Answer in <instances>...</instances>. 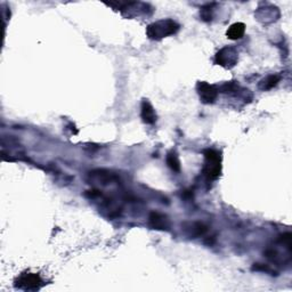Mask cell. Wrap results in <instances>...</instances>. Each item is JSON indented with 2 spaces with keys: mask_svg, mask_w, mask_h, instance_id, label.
<instances>
[{
  "mask_svg": "<svg viewBox=\"0 0 292 292\" xmlns=\"http://www.w3.org/2000/svg\"><path fill=\"white\" fill-rule=\"evenodd\" d=\"M89 176H91L92 181L97 182L102 185L111 184V182H115V179H117V177H115L112 172H110L108 170H103V169L102 170H94L89 172Z\"/></svg>",
  "mask_w": 292,
  "mask_h": 292,
  "instance_id": "cell-8",
  "label": "cell"
},
{
  "mask_svg": "<svg viewBox=\"0 0 292 292\" xmlns=\"http://www.w3.org/2000/svg\"><path fill=\"white\" fill-rule=\"evenodd\" d=\"M141 117L143 122L146 125H153L155 124V121H157V113H155V110L147 99H144V101L142 102Z\"/></svg>",
  "mask_w": 292,
  "mask_h": 292,
  "instance_id": "cell-6",
  "label": "cell"
},
{
  "mask_svg": "<svg viewBox=\"0 0 292 292\" xmlns=\"http://www.w3.org/2000/svg\"><path fill=\"white\" fill-rule=\"evenodd\" d=\"M179 28L181 26L174 19H160V21L153 22L150 25H147V28H146V36L151 40H161V39L167 38L169 36L177 33Z\"/></svg>",
  "mask_w": 292,
  "mask_h": 292,
  "instance_id": "cell-1",
  "label": "cell"
},
{
  "mask_svg": "<svg viewBox=\"0 0 292 292\" xmlns=\"http://www.w3.org/2000/svg\"><path fill=\"white\" fill-rule=\"evenodd\" d=\"M167 164L172 171L179 172L181 171V161H179L178 154L176 152L171 151L167 154Z\"/></svg>",
  "mask_w": 292,
  "mask_h": 292,
  "instance_id": "cell-11",
  "label": "cell"
},
{
  "mask_svg": "<svg viewBox=\"0 0 292 292\" xmlns=\"http://www.w3.org/2000/svg\"><path fill=\"white\" fill-rule=\"evenodd\" d=\"M204 167L203 175L208 181H215L220 176L221 172V157L218 151L208 148L203 152Z\"/></svg>",
  "mask_w": 292,
  "mask_h": 292,
  "instance_id": "cell-2",
  "label": "cell"
},
{
  "mask_svg": "<svg viewBox=\"0 0 292 292\" xmlns=\"http://www.w3.org/2000/svg\"><path fill=\"white\" fill-rule=\"evenodd\" d=\"M238 54L237 49L233 47H224L216 54L215 63L217 65L223 66L225 69H232L237 64Z\"/></svg>",
  "mask_w": 292,
  "mask_h": 292,
  "instance_id": "cell-3",
  "label": "cell"
},
{
  "mask_svg": "<svg viewBox=\"0 0 292 292\" xmlns=\"http://www.w3.org/2000/svg\"><path fill=\"white\" fill-rule=\"evenodd\" d=\"M212 7H214V4L205 5V6H203V7L201 8L200 16H201V18L203 19L204 22L211 21V18H212V12H214V9H212Z\"/></svg>",
  "mask_w": 292,
  "mask_h": 292,
  "instance_id": "cell-13",
  "label": "cell"
},
{
  "mask_svg": "<svg viewBox=\"0 0 292 292\" xmlns=\"http://www.w3.org/2000/svg\"><path fill=\"white\" fill-rule=\"evenodd\" d=\"M148 221H150L151 227L154 228V230L164 231L169 228V220L167 216L160 214V212H152L150 217H148Z\"/></svg>",
  "mask_w": 292,
  "mask_h": 292,
  "instance_id": "cell-7",
  "label": "cell"
},
{
  "mask_svg": "<svg viewBox=\"0 0 292 292\" xmlns=\"http://www.w3.org/2000/svg\"><path fill=\"white\" fill-rule=\"evenodd\" d=\"M186 228L190 231V235L192 237H200L208 231V227L202 223H192Z\"/></svg>",
  "mask_w": 292,
  "mask_h": 292,
  "instance_id": "cell-12",
  "label": "cell"
},
{
  "mask_svg": "<svg viewBox=\"0 0 292 292\" xmlns=\"http://www.w3.org/2000/svg\"><path fill=\"white\" fill-rule=\"evenodd\" d=\"M281 80V75L278 74H271L266 77L263 80L259 81V84H258V87H259L260 91H271V89H273L275 86H277L278 82Z\"/></svg>",
  "mask_w": 292,
  "mask_h": 292,
  "instance_id": "cell-10",
  "label": "cell"
},
{
  "mask_svg": "<svg viewBox=\"0 0 292 292\" xmlns=\"http://www.w3.org/2000/svg\"><path fill=\"white\" fill-rule=\"evenodd\" d=\"M197 91L201 102L204 104H211L218 97L219 89L214 85L208 84L205 81H199L197 85Z\"/></svg>",
  "mask_w": 292,
  "mask_h": 292,
  "instance_id": "cell-4",
  "label": "cell"
},
{
  "mask_svg": "<svg viewBox=\"0 0 292 292\" xmlns=\"http://www.w3.org/2000/svg\"><path fill=\"white\" fill-rule=\"evenodd\" d=\"M244 33H245L244 23L237 22V23H234V24H232L230 28L227 29L226 36L228 39H231V40H240V39L243 38Z\"/></svg>",
  "mask_w": 292,
  "mask_h": 292,
  "instance_id": "cell-9",
  "label": "cell"
},
{
  "mask_svg": "<svg viewBox=\"0 0 292 292\" xmlns=\"http://www.w3.org/2000/svg\"><path fill=\"white\" fill-rule=\"evenodd\" d=\"M42 284V280L38 274L25 273L21 275L16 281V288L23 290H38Z\"/></svg>",
  "mask_w": 292,
  "mask_h": 292,
  "instance_id": "cell-5",
  "label": "cell"
}]
</instances>
